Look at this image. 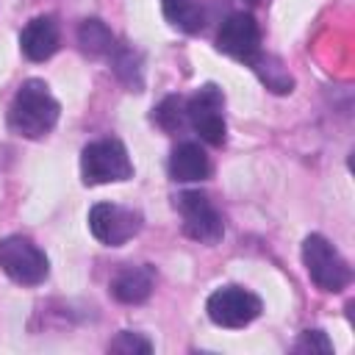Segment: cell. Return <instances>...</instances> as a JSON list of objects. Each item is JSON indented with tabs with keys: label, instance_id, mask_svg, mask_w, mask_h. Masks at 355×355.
<instances>
[{
	"label": "cell",
	"instance_id": "8",
	"mask_svg": "<svg viewBox=\"0 0 355 355\" xmlns=\"http://www.w3.org/2000/svg\"><path fill=\"white\" fill-rule=\"evenodd\" d=\"M141 214L116 202H97L89 211V230L105 247H122L141 230Z\"/></svg>",
	"mask_w": 355,
	"mask_h": 355
},
{
	"label": "cell",
	"instance_id": "9",
	"mask_svg": "<svg viewBox=\"0 0 355 355\" xmlns=\"http://www.w3.org/2000/svg\"><path fill=\"white\" fill-rule=\"evenodd\" d=\"M216 50L225 53V55H230V58H236V61L252 64L255 55L261 53V28H258L255 17L247 14V11L230 14V17L219 25Z\"/></svg>",
	"mask_w": 355,
	"mask_h": 355
},
{
	"label": "cell",
	"instance_id": "14",
	"mask_svg": "<svg viewBox=\"0 0 355 355\" xmlns=\"http://www.w3.org/2000/svg\"><path fill=\"white\" fill-rule=\"evenodd\" d=\"M78 44L86 55H108L116 50L114 44V33L108 31V25L103 19H83L78 28Z\"/></svg>",
	"mask_w": 355,
	"mask_h": 355
},
{
	"label": "cell",
	"instance_id": "7",
	"mask_svg": "<svg viewBox=\"0 0 355 355\" xmlns=\"http://www.w3.org/2000/svg\"><path fill=\"white\" fill-rule=\"evenodd\" d=\"M175 208L183 216V233L200 244H216L225 236L222 214L202 191H183L175 197Z\"/></svg>",
	"mask_w": 355,
	"mask_h": 355
},
{
	"label": "cell",
	"instance_id": "1",
	"mask_svg": "<svg viewBox=\"0 0 355 355\" xmlns=\"http://www.w3.org/2000/svg\"><path fill=\"white\" fill-rule=\"evenodd\" d=\"M58 114L61 105L53 97L50 86L39 78H31L17 89L8 105V128L22 139H42L55 128Z\"/></svg>",
	"mask_w": 355,
	"mask_h": 355
},
{
	"label": "cell",
	"instance_id": "10",
	"mask_svg": "<svg viewBox=\"0 0 355 355\" xmlns=\"http://www.w3.org/2000/svg\"><path fill=\"white\" fill-rule=\"evenodd\" d=\"M58 44H61V31H58L55 17L50 14L33 17L19 33V50L31 61H47L58 50Z\"/></svg>",
	"mask_w": 355,
	"mask_h": 355
},
{
	"label": "cell",
	"instance_id": "16",
	"mask_svg": "<svg viewBox=\"0 0 355 355\" xmlns=\"http://www.w3.org/2000/svg\"><path fill=\"white\" fill-rule=\"evenodd\" d=\"M153 119H155V122H158L164 130L175 133V130H178V128L186 122V100H183V97H178V94L164 97V100L158 103V108H155Z\"/></svg>",
	"mask_w": 355,
	"mask_h": 355
},
{
	"label": "cell",
	"instance_id": "13",
	"mask_svg": "<svg viewBox=\"0 0 355 355\" xmlns=\"http://www.w3.org/2000/svg\"><path fill=\"white\" fill-rule=\"evenodd\" d=\"M250 67L255 69V75L261 78V83H263L266 89H272L275 94H288V92L294 89V78L288 75V69L283 67V61H280V58L266 55V53L261 50Z\"/></svg>",
	"mask_w": 355,
	"mask_h": 355
},
{
	"label": "cell",
	"instance_id": "12",
	"mask_svg": "<svg viewBox=\"0 0 355 355\" xmlns=\"http://www.w3.org/2000/svg\"><path fill=\"white\" fill-rule=\"evenodd\" d=\"M211 175V161L205 150L194 141H183L169 155V178L178 183H197Z\"/></svg>",
	"mask_w": 355,
	"mask_h": 355
},
{
	"label": "cell",
	"instance_id": "3",
	"mask_svg": "<svg viewBox=\"0 0 355 355\" xmlns=\"http://www.w3.org/2000/svg\"><path fill=\"white\" fill-rule=\"evenodd\" d=\"M302 263L308 277L313 280L316 288L322 291H341L349 286L352 280V269L344 261V255L330 244V239H324L322 233H311L302 241Z\"/></svg>",
	"mask_w": 355,
	"mask_h": 355
},
{
	"label": "cell",
	"instance_id": "4",
	"mask_svg": "<svg viewBox=\"0 0 355 355\" xmlns=\"http://www.w3.org/2000/svg\"><path fill=\"white\" fill-rule=\"evenodd\" d=\"M0 269L19 286H39L50 275V261L31 239L6 236L0 239Z\"/></svg>",
	"mask_w": 355,
	"mask_h": 355
},
{
	"label": "cell",
	"instance_id": "5",
	"mask_svg": "<svg viewBox=\"0 0 355 355\" xmlns=\"http://www.w3.org/2000/svg\"><path fill=\"white\" fill-rule=\"evenodd\" d=\"M186 119L205 144H214V147L225 144L227 125H225V94H222V89L214 86V83L200 86V92L191 94V100H186Z\"/></svg>",
	"mask_w": 355,
	"mask_h": 355
},
{
	"label": "cell",
	"instance_id": "17",
	"mask_svg": "<svg viewBox=\"0 0 355 355\" xmlns=\"http://www.w3.org/2000/svg\"><path fill=\"white\" fill-rule=\"evenodd\" d=\"M108 352H119V355H139L141 352V355H147V352H153V344L139 333L122 330L108 341Z\"/></svg>",
	"mask_w": 355,
	"mask_h": 355
},
{
	"label": "cell",
	"instance_id": "18",
	"mask_svg": "<svg viewBox=\"0 0 355 355\" xmlns=\"http://www.w3.org/2000/svg\"><path fill=\"white\" fill-rule=\"evenodd\" d=\"M294 352H302V355H313V352H333V341L327 338L324 330H302L300 338L294 341Z\"/></svg>",
	"mask_w": 355,
	"mask_h": 355
},
{
	"label": "cell",
	"instance_id": "19",
	"mask_svg": "<svg viewBox=\"0 0 355 355\" xmlns=\"http://www.w3.org/2000/svg\"><path fill=\"white\" fill-rule=\"evenodd\" d=\"M250 3H258V0H250Z\"/></svg>",
	"mask_w": 355,
	"mask_h": 355
},
{
	"label": "cell",
	"instance_id": "11",
	"mask_svg": "<svg viewBox=\"0 0 355 355\" xmlns=\"http://www.w3.org/2000/svg\"><path fill=\"white\" fill-rule=\"evenodd\" d=\"M153 286H155V269L150 263H139V266L130 263L114 275L111 294L125 305H139L153 294Z\"/></svg>",
	"mask_w": 355,
	"mask_h": 355
},
{
	"label": "cell",
	"instance_id": "15",
	"mask_svg": "<svg viewBox=\"0 0 355 355\" xmlns=\"http://www.w3.org/2000/svg\"><path fill=\"white\" fill-rule=\"evenodd\" d=\"M164 17L183 33H197L205 25V14L197 0H161Z\"/></svg>",
	"mask_w": 355,
	"mask_h": 355
},
{
	"label": "cell",
	"instance_id": "6",
	"mask_svg": "<svg viewBox=\"0 0 355 355\" xmlns=\"http://www.w3.org/2000/svg\"><path fill=\"white\" fill-rule=\"evenodd\" d=\"M205 311L216 327L236 330V327H247L250 322H255L261 316L263 305H261L258 294H252L241 286H222L208 297Z\"/></svg>",
	"mask_w": 355,
	"mask_h": 355
},
{
	"label": "cell",
	"instance_id": "2",
	"mask_svg": "<svg viewBox=\"0 0 355 355\" xmlns=\"http://www.w3.org/2000/svg\"><path fill=\"white\" fill-rule=\"evenodd\" d=\"M80 175H83L86 186L130 180L133 178V164H130L128 147L119 139L89 141L80 153Z\"/></svg>",
	"mask_w": 355,
	"mask_h": 355
}]
</instances>
